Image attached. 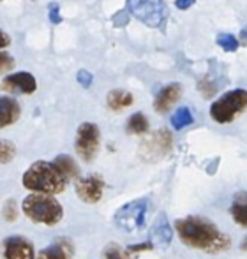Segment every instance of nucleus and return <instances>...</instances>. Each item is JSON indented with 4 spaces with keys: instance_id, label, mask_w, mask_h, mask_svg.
<instances>
[{
    "instance_id": "nucleus-17",
    "label": "nucleus",
    "mask_w": 247,
    "mask_h": 259,
    "mask_svg": "<svg viewBox=\"0 0 247 259\" xmlns=\"http://www.w3.org/2000/svg\"><path fill=\"white\" fill-rule=\"evenodd\" d=\"M230 213H231V219H233L238 226L247 228V192H237V194L233 196Z\"/></svg>"
},
{
    "instance_id": "nucleus-23",
    "label": "nucleus",
    "mask_w": 247,
    "mask_h": 259,
    "mask_svg": "<svg viewBox=\"0 0 247 259\" xmlns=\"http://www.w3.org/2000/svg\"><path fill=\"white\" fill-rule=\"evenodd\" d=\"M2 217H4V221H7V222H14L18 219V206L14 199H7V201L4 203Z\"/></svg>"
},
{
    "instance_id": "nucleus-29",
    "label": "nucleus",
    "mask_w": 247,
    "mask_h": 259,
    "mask_svg": "<svg viewBox=\"0 0 247 259\" xmlns=\"http://www.w3.org/2000/svg\"><path fill=\"white\" fill-rule=\"evenodd\" d=\"M194 2H196V0H177L175 6L179 7L180 11H185V9H189V7H191Z\"/></svg>"
},
{
    "instance_id": "nucleus-7",
    "label": "nucleus",
    "mask_w": 247,
    "mask_h": 259,
    "mask_svg": "<svg viewBox=\"0 0 247 259\" xmlns=\"http://www.w3.org/2000/svg\"><path fill=\"white\" fill-rule=\"evenodd\" d=\"M99 143H101V133L99 127L92 122H83L76 131V140H74V148L76 154L79 155V159L85 162H92L97 157L99 152Z\"/></svg>"
},
{
    "instance_id": "nucleus-9",
    "label": "nucleus",
    "mask_w": 247,
    "mask_h": 259,
    "mask_svg": "<svg viewBox=\"0 0 247 259\" xmlns=\"http://www.w3.org/2000/svg\"><path fill=\"white\" fill-rule=\"evenodd\" d=\"M172 150V134L164 129H159L157 133H154L141 147V155L145 159L157 160L161 157L168 155V152Z\"/></svg>"
},
{
    "instance_id": "nucleus-14",
    "label": "nucleus",
    "mask_w": 247,
    "mask_h": 259,
    "mask_svg": "<svg viewBox=\"0 0 247 259\" xmlns=\"http://www.w3.org/2000/svg\"><path fill=\"white\" fill-rule=\"evenodd\" d=\"M20 104L13 97H0V129L9 127L20 118Z\"/></svg>"
},
{
    "instance_id": "nucleus-13",
    "label": "nucleus",
    "mask_w": 247,
    "mask_h": 259,
    "mask_svg": "<svg viewBox=\"0 0 247 259\" xmlns=\"http://www.w3.org/2000/svg\"><path fill=\"white\" fill-rule=\"evenodd\" d=\"M72 243L67 238H59L43 249L35 259H72Z\"/></svg>"
},
{
    "instance_id": "nucleus-16",
    "label": "nucleus",
    "mask_w": 247,
    "mask_h": 259,
    "mask_svg": "<svg viewBox=\"0 0 247 259\" xmlns=\"http://www.w3.org/2000/svg\"><path fill=\"white\" fill-rule=\"evenodd\" d=\"M55 167L60 171V175L65 178V180H78L79 178V167H78V162L72 159L71 155H57L55 160H53Z\"/></svg>"
},
{
    "instance_id": "nucleus-8",
    "label": "nucleus",
    "mask_w": 247,
    "mask_h": 259,
    "mask_svg": "<svg viewBox=\"0 0 247 259\" xmlns=\"http://www.w3.org/2000/svg\"><path fill=\"white\" fill-rule=\"evenodd\" d=\"M76 196L81 199L83 203H94L101 201L104 192V182L99 175H89V177H79L74 184Z\"/></svg>"
},
{
    "instance_id": "nucleus-11",
    "label": "nucleus",
    "mask_w": 247,
    "mask_h": 259,
    "mask_svg": "<svg viewBox=\"0 0 247 259\" xmlns=\"http://www.w3.org/2000/svg\"><path fill=\"white\" fill-rule=\"evenodd\" d=\"M4 89L7 92H21V94H34L37 89V81L30 72H14L4 79Z\"/></svg>"
},
{
    "instance_id": "nucleus-19",
    "label": "nucleus",
    "mask_w": 247,
    "mask_h": 259,
    "mask_svg": "<svg viewBox=\"0 0 247 259\" xmlns=\"http://www.w3.org/2000/svg\"><path fill=\"white\" fill-rule=\"evenodd\" d=\"M148 129H150V123L143 113H134L127 120V133L129 134H145Z\"/></svg>"
},
{
    "instance_id": "nucleus-15",
    "label": "nucleus",
    "mask_w": 247,
    "mask_h": 259,
    "mask_svg": "<svg viewBox=\"0 0 247 259\" xmlns=\"http://www.w3.org/2000/svg\"><path fill=\"white\" fill-rule=\"evenodd\" d=\"M172 236L173 229L168 222V217H166V213H161L155 221L154 228H152V240L159 247H168L172 243Z\"/></svg>"
},
{
    "instance_id": "nucleus-18",
    "label": "nucleus",
    "mask_w": 247,
    "mask_h": 259,
    "mask_svg": "<svg viewBox=\"0 0 247 259\" xmlns=\"http://www.w3.org/2000/svg\"><path fill=\"white\" fill-rule=\"evenodd\" d=\"M133 96H131L127 90H111L110 94H108L106 97V103H108V108L111 109V111H122V109L129 108L131 104H133Z\"/></svg>"
},
{
    "instance_id": "nucleus-22",
    "label": "nucleus",
    "mask_w": 247,
    "mask_h": 259,
    "mask_svg": "<svg viewBox=\"0 0 247 259\" xmlns=\"http://www.w3.org/2000/svg\"><path fill=\"white\" fill-rule=\"evenodd\" d=\"M217 45H219L224 52L231 53V52H237V48H238L240 42H238V39L231 34H219L217 35Z\"/></svg>"
},
{
    "instance_id": "nucleus-6",
    "label": "nucleus",
    "mask_w": 247,
    "mask_h": 259,
    "mask_svg": "<svg viewBox=\"0 0 247 259\" xmlns=\"http://www.w3.org/2000/svg\"><path fill=\"white\" fill-rule=\"evenodd\" d=\"M148 201L147 199H134L115 211V226L126 233H133L143 228L147 217Z\"/></svg>"
},
{
    "instance_id": "nucleus-10",
    "label": "nucleus",
    "mask_w": 247,
    "mask_h": 259,
    "mask_svg": "<svg viewBox=\"0 0 247 259\" xmlns=\"http://www.w3.org/2000/svg\"><path fill=\"white\" fill-rule=\"evenodd\" d=\"M4 259H35V250L32 242L23 236H9L4 240Z\"/></svg>"
},
{
    "instance_id": "nucleus-20",
    "label": "nucleus",
    "mask_w": 247,
    "mask_h": 259,
    "mask_svg": "<svg viewBox=\"0 0 247 259\" xmlns=\"http://www.w3.org/2000/svg\"><path fill=\"white\" fill-rule=\"evenodd\" d=\"M194 122V118H192V113L189 108H185V106H182V108H179L175 113L172 115V125L173 129L180 131V129H185L187 125H191V123Z\"/></svg>"
},
{
    "instance_id": "nucleus-26",
    "label": "nucleus",
    "mask_w": 247,
    "mask_h": 259,
    "mask_svg": "<svg viewBox=\"0 0 247 259\" xmlns=\"http://www.w3.org/2000/svg\"><path fill=\"white\" fill-rule=\"evenodd\" d=\"M76 79H78V83L81 87H85V89H89L90 85H92L94 81V76L90 74L89 71H85V69H81V71H78V74H76Z\"/></svg>"
},
{
    "instance_id": "nucleus-3",
    "label": "nucleus",
    "mask_w": 247,
    "mask_h": 259,
    "mask_svg": "<svg viewBox=\"0 0 247 259\" xmlns=\"http://www.w3.org/2000/svg\"><path fill=\"white\" fill-rule=\"evenodd\" d=\"M23 213L30 219L32 222H37V224L45 226H55L59 224L64 217V208L59 201L55 199V196L48 194H28L23 199V205H21Z\"/></svg>"
},
{
    "instance_id": "nucleus-4",
    "label": "nucleus",
    "mask_w": 247,
    "mask_h": 259,
    "mask_svg": "<svg viewBox=\"0 0 247 259\" xmlns=\"http://www.w3.org/2000/svg\"><path fill=\"white\" fill-rule=\"evenodd\" d=\"M247 108V90L237 89L226 92L210 106V116L217 123H230Z\"/></svg>"
},
{
    "instance_id": "nucleus-27",
    "label": "nucleus",
    "mask_w": 247,
    "mask_h": 259,
    "mask_svg": "<svg viewBox=\"0 0 247 259\" xmlns=\"http://www.w3.org/2000/svg\"><path fill=\"white\" fill-rule=\"evenodd\" d=\"M50 20H52L53 25H59L62 21V18L59 14V6H57V4H52V6H50Z\"/></svg>"
},
{
    "instance_id": "nucleus-2",
    "label": "nucleus",
    "mask_w": 247,
    "mask_h": 259,
    "mask_svg": "<svg viewBox=\"0 0 247 259\" xmlns=\"http://www.w3.org/2000/svg\"><path fill=\"white\" fill-rule=\"evenodd\" d=\"M21 184L25 189L35 192V194H48L55 196L65 191L67 180L60 175L53 162L37 160L23 173Z\"/></svg>"
},
{
    "instance_id": "nucleus-30",
    "label": "nucleus",
    "mask_w": 247,
    "mask_h": 259,
    "mask_svg": "<svg viewBox=\"0 0 247 259\" xmlns=\"http://www.w3.org/2000/svg\"><path fill=\"white\" fill-rule=\"evenodd\" d=\"M11 45V37L4 30H0V48H7Z\"/></svg>"
},
{
    "instance_id": "nucleus-25",
    "label": "nucleus",
    "mask_w": 247,
    "mask_h": 259,
    "mask_svg": "<svg viewBox=\"0 0 247 259\" xmlns=\"http://www.w3.org/2000/svg\"><path fill=\"white\" fill-rule=\"evenodd\" d=\"M14 67V58L9 53H0V74Z\"/></svg>"
},
{
    "instance_id": "nucleus-1",
    "label": "nucleus",
    "mask_w": 247,
    "mask_h": 259,
    "mask_svg": "<svg viewBox=\"0 0 247 259\" xmlns=\"http://www.w3.org/2000/svg\"><path fill=\"white\" fill-rule=\"evenodd\" d=\"M175 229L179 233L182 243L191 249H199L210 254L224 252L230 249L231 240L228 235L219 231L216 224L201 215L179 219L175 222Z\"/></svg>"
},
{
    "instance_id": "nucleus-12",
    "label": "nucleus",
    "mask_w": 247,
    "mask_h": 259,
    "mask_svg": "<svg viewBox=\"0 0 247 259\" xmlns=\"http://www.w3.org/2000/svg\"><path fill=\"white\" fill-rule=\"evenodd\" d=\"M180 94H182V87L179 83H170L164 89H161L155 96L154 101V108L157 113H166L173 104L179 101Z\"/></svg>"
},
{
    "instance_id": "nucleus-28",
    "label": "nucleus",
    "mask_w": 247,
    "mask_h": 259,
    "mask_svg": "<svg viewBox=\"0 0 247 259\" xmlns=\"http://www.w3.org/2000/svg\"><path fill=\"white\" fill-rule=\"evenodd\" d=\"M148 249H152V243H143V245H133V247H129L127 249V252H140V250H148Z\"/></svg>"
},
{
    "instance_id": "nucleus-21",
    "label": "nucleus",
    "mask_w": 247,
    "mask_h": 259,
    "mask_svg": "<svg viewBox=\"0 0 247 259\" xmlns=\"http://www.w3.org/2000/svg\"><path fill=\"white\" fill-rule=\"evenodd\" d=\"M16 157V147L13 141L0 140V164H7Z\"/></svg>"
},
{
    "instance_id": "nucleus-5",
    "label": "nucleus",
    "mask_w": 247,
    "mask_h": 259,
    "mask_svg": "<svg viewBox=\"0 0 247 259\" xmlns=\"http://www.w3.org/2000/svg\"><path fill=\"white\" fill-rule=\"evenodd\" d=\"M127 7L136 20L150 28L161 27L168 16V9L162 0H127Z\"/></svg>"
},
{
    "instance_id": "nucleus-24",
    "label": "nucleus",
    "mask_w": 247,
    "mask_h": 259,
    "mask_svg": "<svg viewBox=\"0 0 247 259\" xmlns=\"http://www.w3.org/2000/svg\"><path fill=\"white\" fill-rule=\"evenodd\" d=\"M104 259H127V254L124 252L117 243H110L104 249Z\"/></svg>"
}]
</instances>
